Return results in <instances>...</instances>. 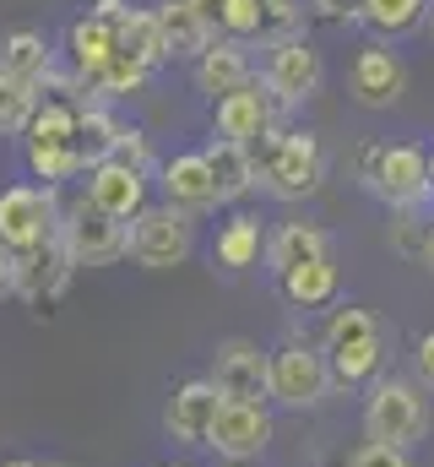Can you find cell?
Segmentation results:
<instances>
[{"label": "cell", "instance_id": "obj_1", "mask_svg": "<svg viewBox=\"0 0 434 467\" xmlns=\"http://www.w3.org/2000/svg\"><path fill=\"white\" fill-rule=\"evenodd\" d=\"M321 353L331 369V386H342V391H364L386 375V332L364 305H342L326 316Z\"/></svg>", "mask_w": 434, "mask_h": 467}, {"label": "cell", "instance_id": "obj_2", "mask_svg": "<svg viewBox=\"0 0 434 467\" xmlns=\"http://www.w3.org/2000/svg\"><path fill=\"white\" fill-rule=\"evenodd\" d=\"M250 158H255L261 191L277 202H305L326 180V147L315 130H272L250 147Z\"/></svg>", "mask_w": 434, "mask_h": 467}, {"label": "cell", "instance_id": "obj_3", "mask_svg": "<svg viewBox=\"0 0 434 467\" xmlns=\"http://www.w3.org/2000/svg\"><path fill=\"white\" fill-rule=\"evenodd\" d=\"M434 424L429 391L408 375H380L364 397V441L375 446H397V451H413Z\"/></svg>", "mask_w": 434, "mask_h": 467}, {"label": "cell", "instance_id": "obj_4", "mask_svg": "<svg viewBox=\"0 0 434 467\" xmlns=\"http://www.w3.org/2000/svg\"><path fill=\"white\" fill-rule=\"evenodd\" d=\"M331 397V369H326L321 343L288 337L277 348H266V402L288 408V413H310Z\"/></svg>", "mask_w": 434, "mask_h": 467}, {"label": "cell", "instance_id": "obj_5", "mask_svg": "<svg viewBox=\"0 0 434 467\" xmlns=\"http://www.w3.org/2000/svg\"><path fill=\"white\" fill-rule=\"evenodd\" d=\"M364 185L391 207V213H418L429 202V152L413 141H386L364 147Z\"/></svg>", "mask_w": 434, "mask_h": 467}, {"label": "cell", "instance_id": "obj_6", "mask_svg": "<svg viewBox=\"0 0 434 467\" xmlns=\"http://www.w3.org/2000/svg\"><path fill=\"white\" fill-rule=\"evenodd\" d=\"M60 223H66V207H60L55 185H5L0 191V244L11 255L55 244Z\"/></svg>", "mask_w": 434, "mask_h": 467}, {"label": "cell", "instance_id": "obj_7", "mask_svg": "<svg viewBox=\"0 0 434 467\" xmlns=\"http://www.w3.org/2000/svg\"><path fill=\"white\" fill-rule=\"evenodd\" d=\"M196 250V218L158 202L147 207L136 223H130V261L147 266V272H169V266H185Z\"/></svg>", "mask_w": 434, "mask_h": 467}, {"label": "cell", "instance_id": "obj_8", "mask_svg": "<svg viewBox=\"0 0 434 467\" xmlns=\"http://www.w3.org/2000/svg\"><path fill=\"white\" fill-rule=\"evenodd\" d=\"M261 82H266V93H272L283 109H299V104H310V99L321 93V82H326L321 49H315L305 33L266 44V66H261Z\"/></svg>", "mask_w": 434, "mask_h": 467}, {"label": "cell", "instance_id": "obj_9", "mask_svg": "<svg viewBox=\"0 0 434 467\" xmlns=\"http://www.w3.org/2000/svg\"><path fill=\"white\" fill-rule=\"evenodd\" d=\"M60 239H66V250H71L77 266H108V261L130 255V223H119V218L98 213V207H88V196L77 207H66Z\"/></svg>", "mask_w": 434, "mask_h": 467}, {"label": "cell", "instance_id": "obj_10", "mask_svg": "<svg viewBox=\"0 0 434 467\" xmlns=\"http://www.w3.org/2000/svg\"><path fill=\"white\" fill-rule=\"evenodd\" d=\"M277 115H283V104H277V99L266 93V82L255 77V82H244L239 93H228V99L212 104V136L217 141H233V147H255L261 136L277 130Z\"/></svg>", "mask_w": 434, "mask_h": 467}, {"label": "cell", "instance_id": "obj_11", "mask_svg": "<svg viewBox=\"0 0 434 467\" xmlns=\"http://www.w3.org/2000/svg\"><path fill=\"white\" fill-rule=\"evenodd\" d=\"M266 446H272L266 402H228L222 397V408L212 419V435H207V451H217L222 462H255V457H266Z\"/></svg>", "mask_w": 434, "mask_h": 467}, {"label": "cell", "instance_id": "obj_12", "mask_svg": "<svg viewBox=\"0 0 434 467\" xmlns=\"http://www.w3.org/2000/svg\"><path fill=\"white\" fill-rule=\"evenodd\" d=\"M217 408H222V391H217L207 375H191V380H180V386L169 391V402H163V435H169L174 446H185V451L207 446Z\"/></svg>", "mask_w": 434, "mask_h": 467}, {"label": "cell", "instance_id": "obj_13", "mask_svg": "<svg viewBox=\"0 0 434 467\" xmlns=\"http://www.w3.org/2000/svg\"><path fill=\"white\" fill-rule=\"evenodd\" d=\"M147 180L152 174H141V169H130V163H114V158H104V163H93L88 169V207H98V213H108V218H119V223H136L147 207H152V191H147Z\"/></svg>", "mask_w": 434, "mask_h": 467}, {"label": "cell", "instance_id": "obj_14", "mask_svg": "<svg viewBox=\"0 0 434 467\" xmlns=\"http://www.w3.org/2000/svg\"><path fill=\"white\" fill-rule=\"evenodd\" d=\"M207 380L228 402H266V348L250 337H222L212 348Z\"/></svg>", "mask_w": 434, "mask_h": 467}, {"label": "cell", "instance_id": "obj_15", "mask_svg": "<svg viewBox=\"0 0 434 467\" xmlns=\"http://www.w3.org/2000/svg\"><path fill=\"white\" fill-rule=\"evenodd\" d=\"M347 88H353V99H358L364 109H391V104H402V93H408V66H402L397 49H386V44L375 38V44H364V49L353 55Z\"/></svg>", "mask_w": 434, "mask_h": 467}, {"label": "cell", "instance_id": "obj_16", "mask_svg": "<svg viewBox=\"0 0 434 467\" xmlns=\"http://www.w3.org/2000/svg\"><path fill=\"white\" fill-rule=\"evenodd\" d=\"M158 191H163V202L169 207H180V213H212L217 207V185H212V163H207V152H174V158H163L158 163Z\"/></svg>", "mask_w": 434, "mask_h": 467}, {"label": "cell", "instance_id": "obj_17", "mask_svg": "<svg viewBox=\"0 0 434 467\" xmlns=\"http://www.w3.org/2000/svg\"><path fill=\"white\" fill-rule=\"evenodd\" d=\"M191 77H196V93H207V99H228V93H239L244 82H255V66H250V55H244V44H233V38H212L196 60H191Z\"/></svg>", "mask_w": 434, "mask_h": 467}, {"label": "cell", "instance_id": "obj_18", "mask_svg": "<svg viewBox=\"0 0 434 467\" xmlns=\"http://www.w3.org/2000/svg\"><path fill=\"white\" fill-rule=\"evenodd\" d=\"M114 49H119V33H114V22H104V16H77L71 22V33H66V60H71V77L77 82H98L104 77V66L114 60Z\"/></svg>", "mask_w": 434, "mask_h": 467}, {"label": "cell", "instance_id": "obj_19", "mask_svg": "<svg viewBox=\"0 0 434 467\" xmlns=\"http://www.w3.org/2000/svg\"><path fill=\"white\" fill-rule=\"evenodd\" d=\"M71 272H77V261H71L66 239H55V244H44V250L16 255V294L33 299V305H49V299L71 283Z\"/></svg>", "mask_w": 434, "mask_h": 467}, {"label": "cell", "instance_id": "obj_20", "mask_svg": "<svg viewBox=\"0 0 434 467\" xmlns=\"http://www.w3.org/2000/svg\"><path fill=\"white\" fill-rule=\"evenodd\" d=\"M321 255H331V234L321 223H310V218L277 223V229L266 234V266H272V277H288L294 266L321 261Z\"/></svg>", "mask_w": 434, "mask_h": 467}, {"label": "cell", "instance_id": "obj_21", "mask_svg": "<svg viewBox=\"0 0 434 467\" xmlns=\"http://www.w3.org/2000/svg\"><path fill=\"white\" fill-rule=\"evenodd\" d=\"M0 71L16 77V82H33V88L55 82V49H49V38L38 27H11L0 38Z\"/></svg>", "mask_w": 434, "mask_h": 467}, {"label": "cell", "instance_id": "obj_22", "mask_svg": "<svg viewBox=\"0 0 434 467\" xmlns=\"http://www.w3.org/2000/svg\"><path fill=\"white\" fill-rule=\"evenodd\" d=\"M266 255V229L255 213H228V223H217V239H212V266L222 272H244Z\"/></svg>", "mask_w": 434, "mask_h": 467}, {"label": "cell", "instance_id": "obj_23", "mask_svg": "<svg viewBox=\"0 0 434 467\" xmlns=\"http://www.w3.org/2000/svg\"><path fill=\"white\" fill-rule=\"evenodd\" d=\"M207 152V163H212V185H217V207H233V202H244L261 180H255V158H250V147H233V141H207L202 147Z\"/></svg>", "mask_w": 434, "mask_h": 467}, {"label": "cell", "instance_id": "obj_24", "mask_svg": "<svg viewBox=\"0 0 434 467\" xmlns=\"http://www.w3.org/2000/svg\"><path fill=\"white\" fill-rule=\"evenodd\" d=\"M277 288H283V299H288L294 310H326V305L342 294V272H336L331 255H321V261H305V266H294L288 277H277Z\"/></svg>", "mask_w": 434, "mask_h": 467}, {"label": "cell", "instance_id": "obj_25", "mask_svg": "<svg viewBox=\"0 0 434 467\" xmlns=\"http://www.w3.org/2000/svg\"><path fill=\"white\" fill-rule=\"evenodd\" d=\"M158 22H163V44H169V60H196L217 33L207 27V16L191 5V0H163L158 5Z\"/></svg>", "mask_w": 434, "mask_h": 467}, {"label": "cell", "instance_id": "obj_26", "mask_svg": "<svg viewBox=\"0 0 434 467\" xmlns=\"http://www.w3.org/2000/svg\"><path fill=\"white\" fill-rule=\"evenodd\" d=\"M114 33H119V49H125V55H136L141 66H152V71H158V66L169 60V44H163V22H158V11H136V5H130V11L119 16V27H114Z\"/></svg>", "mask_w": 434, "mask_h": 467}, {"label": "cell", "instance_id": "obj_27", "mask_svg": "<svg viewBox=\"0 0 434 467\" xmlns=\"http://www.w3.org/2000/svg\"><path fill=\"white\" fill-rule=\"evenodd\" d=\"M375 38H408L413 27L429 22V0H364V16H358Z\"/></svg>", "mask_w": 434, "mask_h": 467}, {"label": "cell", "instance_id": "obj_28", "mask_svg": "<svg viewBox=\"0 0 434 467\" xmlns=\"http://www.w3.org/2000/svg\"><path fill=\"white\" fill-rule=\"evenodd\" d=\"M22 147H77V104L66 99L38 104V115L22 130Z\"/></svg>", "mask_w": 434, "mask_h": 467}, {"label": "cell", "instance_id": "obj_29", "mask_svg": "<svg viewBox=\"0 0 434 467\" xmlns=\"http://www.w3.org/2000/svg\"><path fill=\"white\" fill-rule=\"evenodd\" d=\"M114 136H119V119L108 115L104 104H82L77 109V158L93 169L114 152Z\"/></svg>", "mask_w": 434, "mask_h": 467}, {"label": "cell", "instance_id": "obj_30", "mask_svg": "<svg viewBox=\"0 0 434 467\" xmlns=\"http://www.w3.org/2000/svg\"><path fill=\"white\" fill-rule=\"evenodd\" d=\"M38 88L33 82H16V77H5L0 71V136H22L27 130V119L38 115Z\"/></svg>", "mask_w": 434, "mask_h": 467}, {"label": "cell", "instance_id": "obj_31", "mask_svg": "<svg viewBox=\"0 0 434 467\" xmlns=\"http://www.w3.org/2000/svg\"><path fill=\"white\" fill-rule=\"evenodd\" d=\"M147 77H152V66H141V60L125 55V49H114V60L104 66V77L93 82V93H98V99H136V93L147 88Z\"/></svg>", "mask_w": 434, "mask_h": 467}, {"label": "cell", "instance_id": "obj_32", "mask_svg": "<svg viewBox=\"0 0 434 467\" xmlns=\"http://www.w3.org/2000/svg\"><path fill=\"white\" fill-rule=\"evenodd\" d=\"M217 33L233 38V44H244V38H266V5H261V0H222Z\"/></svg>", "mask_w": 434, "mask_h": 467}, {"label": "cell", "instance_id": "obj_33", "mask_svg": "<svg viewBox=\"0 0 434 467\" xmlns=\"http://www.w3.org/2000/svg\"><path fill=\"white\" fill-rule=\"evenodd\" d=\"M114 163H130V169H141V174H158V158H152V141H147V130L141 125H125L119 119V136H114V152H108Z\"/></svg>", "mask_w": 434, "mask_h": 467}, {"label": "cell", "instance_id": "obj_34", "mask_svg": "<svg viewBox=\"0 0 434 467\" xmlns=\"http://www.w3.org/2000/svg\"><path fill=\"white\" fill-rule=\"evenodd\" d=\"M261 5H266V44H277V38H294V33H299V22H305L299 0H261Z\"/></svg>", "mask_w": 434, "mask_h": 467}, {"label": "cell", "instance_id": "obj_35", "mask_svg": "<svg viewBox=\"0 0 434 467\" xmlns=\"http://www.w3.org/2000/svg\"><path fill=\"white\" fill-rule=\"evenodd\" d=\"M342 467H413V451H397V446H375V441H364Z\"/></svg>", "mask_w": 434, "mask_h": 467}, {"label": "cell", "instance_id": "obj_36", "mask_svg": "<svg viewBox=\"0 0 434 467\" xmlns=\"http://www.w3.org/2000/svg\"><path fill=\"white\" fill-rule=\"evenodd\" d=\"M310 11L326 22H353V16H364V0H310Z\"/></svg>", "mask_w": 434, "mask_h": 467}, {"label": "cell", "instance_id": "obj_37", "mask_svg": "<svg viewBox=\"0 0 434 467\" xmlns=\"http://www.w3.org/2000/svg\"><path fill=\"white\" fill-rule=\"evenodd\" d=\"M413 364H418V386H424V391H434V332H424V337H418Z\"/></svg>", "mask_w": 434, "mask_h": 467}, {"label": "cell", "instance_id": "obj_38", "mask_svg": "<svg viewBox=\"0 0 434 467\" xmlns=\"http://www.w3.org/2000/svg\"><path fill=\"white\" fill-rule=\"evenodd\" d=\"M16 294V255L0 244V299H11Z\"/></svg>", "mask_w": 434, "mask_h": 467}, {"label": "cell", "instance_id": "obj_39", "mask_svg": "<svg viewBox=\"0 0 434 467\" xmlns=\"http://www.w3.org/2000/svg\"><path fill=\"white\" fill-rule=\"evenodd\" d=\"M191 5H196V11L207 16V27L217 33V16H222V0H191Z\"/></svg>", "mask_w": 434, "mask_h": 467}, {"label": "cell", "instance_id": "obj_40", "mask_svg": "<svg viewBox=\"0 0 434 467\" xmlns=\"http://www.w3.org/2000/svg\"><path fill=\"white\" fill-rule=\"evenodd\" d=\"M418 261H424V266L434 272V223L424 229V244H418Z\"/></svg>", "mask_w": 434, "mask_h": 467}, {"label": "cell", "instance_id": "obj_41", "mask_svg": "<svg viewBox=\"0 0 434 467\" xmlns=\"http://www.w3.org/2000/svg\"><path fill=\"white\" fill-rule=\"evenodd\" d=\"M0 467H44V462H33V457H11V462H0Z\"/></svg>", "mask_w": 434, "mask_h": 467}, {"label": "cell", "instance_id": "obj_42", "mask_svg": "<svg viewBox=\"0 0 434 467\" xmlns=\"http://www.w3.org/2000/svg\"><path fill=\"white\" fill-rule=\"evenodd\" d=\"M222 467H255V462H222Z\"/></svg>", "mask_w": 434, "mask_h": 467}, {"label": "cell", "instance_id": "obj_43", "mask_svg": "<svg viewBox=\"0 0 434 467\" xmlns=\"http://www.w3.org/2000/svg\"><path fill=\"white\" fill-rule=\"evenodd\" d=\"M429 185H434V152H429Z\"/></svg>", "mask_w": 434, "mask_h": 467}, {"label": "cell", "instance_id": "obj_44", "mask_svg": "<svg viewBox=\"0 0 434 467\" xmlns=\"http://www.w3.org/2000/svg\"><path fill=\"white\" fill-rule=\"evenodd\" d=\"M429 33H434V5H429Z\"/></svg>", "mask_w": 434, "mask_h": 467}, {"label": "cell", "instance_id": "obj_45", "mask_svg": "<svg viewBox=\"0 0 434 467\" xmlns=\"http://www.w3.org/2000/svg\"><path fill=\"white\" fill-rule=\"evenodd\" d=\"M44 467H66V462H44Z\"/></svg>", "mask_w": 434, "mask_h": 467}, {"label": "cell", "instance_id": "obj_46", "mask_svg": "<svg viewBox=\"0 0 434 467\" xmlns=\"http://www.w3.org/2000/svg\"><path fill=\"white\" fill-rule=\"evenodd\" d=\"M163 467H185V462H163Z\"/></svg>", "mask_w": 434, "mask_h": 467}]
</instances>
